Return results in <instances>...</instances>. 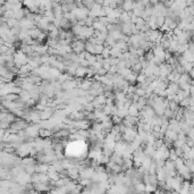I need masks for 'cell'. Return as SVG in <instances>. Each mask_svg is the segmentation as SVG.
<instances>
[{"mask_svg":"<svg viewBox=\"0 0 194 194\" xmlns=\"http://www.w3.org/2000/svg\"><path fill=\"white\" fill-rule=\"evenodd\" d=\"M168 130L176 132V133H180V120L176 119V118H175V119H170L169 120V126H168Z\"/></svg>","mask_w":194,"mask_h":194,"instance_id":"6da1fadb","label":"cell"},{"mask_svg":"<svg viewBox=\"0 0 194 194\" xmlns=\"http://www.w3.org/2000/svg\"><path fill=\"white\" fill-rule=\"evenodd\" d=\"M180 90V85H178L177 82H170L169 85H168V88H167V92H168V93H173V94H176Z\"/></svg>","mask_w":194,"mask_h":194,"instance_id":"7a4b0ae2","label":"cell"},{"mask_svg":"<svg viewBox=\"0 0 194 194\" xmlns=\"http://www.w3.org/2000/svg\"><path fill=\"white\" fill-rule=\"evenodd\" d=\"M88 71H89V68L78 67L77 69H76V74H75V77H76V78H80V80L86 77V76H88Z\"/></svg>","mask_w":194,"mask_h":194,"instance_id":"3957f363","label":"cell"},{"mask_svg":"<svg viewBox=\"0 0 194 194\" xmlns=\"http://www.w3.org/2000/svg\"><path fill=\"white\" fill-rule=\"evenodd\" d=\"M85 52L86 53H91V55H95V48L94 44H92L91 42H86L85 43Z\"/></svg>","mask_w":194,"mask_h":194,"instance_id":"277c9868","label":"cell"},{"mask_svg":"<svg viewBox=\"0 0 194 194\" xmlns=\"http://www.w3.org/2000/svg\"><path fill=\"white\" fill-rule=\"evenodd\" d=\"M177 159H178V155H177L175 149L174 148L169 149V160H171V161H176Z\"/></svg>","mask_w":194,"mask_h":194,"instance_id":"5b68a950","label":"cell"},{"mask_svg":"<svg viewBox=\"0 0 194 194\" xmlns=\"http://www.w3.org/2000/svg\"><path fill=\"white\" fill-rule=\"evenodd\" d=\"M193 69H194V63H187L186 65L184 66V71H185V73H187V74H190Z\"/></svg>","mask_w":194,"mask_h":194,"instance_id":"8992f818","label":"cell"},{"mask_svg":"<svg viewBox=\"0 0 194 194\" xmlns=\"http://www.w3.org/2000/svg\"><path fill=\"white\" fill-rule=\"evenodd\" d=\"M135 93L140 97V98H145V90L144 89H141V88H135Z\"/></svg>","mask_w":194,"mask_h":194,"instance_id":"52a82bcc","label":"cell"},{"mask_svg":"<svg viewBox=\"0 0 194 194\" xmlns=\"http://www.w3.org/2000/svg\"><path fill=\"white\" fill-rule=\"evenodd\" d=\"M175 71H176L177 73H178V74H180V75L185 73V71H184V67H183V66H180V64H178L176 67H175Z\"/></svg>","mask_w":194,"mask_h":194,"instance_id":"ba28073f","label":"cell"},{"mask_svg":"<svg viewBox=\"0 0 194 194\" xmlns=\"http://www.w3.org/2000/svg\"><path fill=\"white\" fill-rule=\"evenodd\" d=\"M187 136H188V138H190L191 140H192V141L194 142V127H192V128H191V131L188 132V134H187Z\"/></svg>","mask_w":194,"mask_h":194,"instance_id":"9c48e42d","label":"cell"},{"mask_svg":"<svg viewBox=\"0 0 194 194\" xmlns=\"http://www.w3.org/2000/svg\"><path fill=\"white\" fill-rule=\"evenodd\" d=\"M190 75H191V77H192V80H194V69H193L192 72H191Z\"/></svg>","mask_w":194,"mask_h":194,"instance_id":"30bf717a","label":"cell"}]
</instances>
